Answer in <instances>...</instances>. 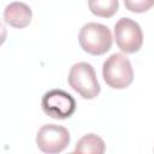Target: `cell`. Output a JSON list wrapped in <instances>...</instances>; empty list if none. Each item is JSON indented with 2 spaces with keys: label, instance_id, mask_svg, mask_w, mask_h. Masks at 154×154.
Masks as SVG:
<instances>
[{
  "label": "cell",
  "instance_id": "6",
  "mask_svg": "<svg viewBox=\"0 0 154 154\" xmlns=\"http://www.w3.org/2000/svg\"><path fill=\"white\" fill-rule=\"evenodd\" d=\"M70 143V132L66 128L46 124L42 125L36 135V144L38 149L47 154L63 152Z\"/></svg>",
  "mask_w": 154,
  "mask_h": 154
},
{
  "label": "cell",
  "instance_id": "1",
  "mask_svg": "<svg viewBox=\"0 0 154 154\" xmlns=\"http://www.w3.org/2000/svg\"><path fill=\"white\" fill-rule=\"evenodd\" d=\"M102 77L113 89H125L134 81V70L129 58L122 53L111 54L102 64Z\"/></svg>",
  "mask_w": 154,
  "mask_h": 154
},
{
  "label": "cell",
  "instance_id": "8",
  "mask_svg": "<svg viewBox=\"0 0 154 154\" xmlns=\"http://www.w3.org/2000/svg\"><path fill=\"white\" fill-rule=\"evenodd\" d=\"M106 150L103 140L95 135L88 134L78 140L75 147V153H87V154H102Z\"/></svg>",
  "mask_w": 154,
  "mask_h": 154
},
{
  "label": "cell",
  "instance_id": "5",
  "mask_svg": "<svg viewBox=\"0 0 154 154\" xmlns=\"http://www.w3.org/2000/svg\"><path fill=\"white\" fill-rule=\"evenodd\" d=\"M116 43L125 54H132L141 49L143 43V34L137 22L131 18L123 17L114 25Z\"/></svg>",
  "mask_w": 154,
  "mask_h": 154
},
{
  "label": "cell",
  "instance_id": "4",
  "mask_svg": "<svg viewBox=\"0 0 154 154\" xmlns=\"http://www.w3.org/2000/svg\"><path fill=\"white\" fill-rule=\"evenodd\" d=\"M76 101L63 89H52L45 93L41 100L42 111L54 119H67L76 111Z\"/></svg>",
  "mask_w": 154,
  "mask_h": 154
},
{
  "label": "cell",
  "instance_id": "10",
  "mask_svg": "<svg viewBox=\"0 0 154 154\" xmlns=\"http://www.w3.org/2000/svg\"><path fill=\"white\" fill-rule=\"evenodd\" d=\"M126 10L135 13H143L154 6V0H124Z\"/></svg>",
  "mask_w": 154,
  "mask_h": 154
},
{
  "label": "cell",
  "instance_id": "7",
  "mask_svg": "<svg viewBox=\"0 0 154 154\" xmlns=\"http://www.w3.org/2000/svg\"><path fill=\"white\" fill-rule=\"evenodd\" d=\"M32 18V11L31 8L20 1H14L8 4L4 10V19L5 22L16 28V29H23L28 26Z\"/></svg>",
  "mask_w": 154,
  "mask_h": 154
},
{
  "label": "cell",
  "instance_id": "3",
  "mask_svg": "<svg viewBox=\"0 0 154 154\" xmlns=\"http://www.w3.org/2000/svg\"><path fill=\"white\" fill-rule=\"evenodd\" d=\"M67 82L76 93L87 100L95 99L101 90L94 67L85 61H79L71 66Z\"/></svg>",
  "mask_w": 154,
  "mask_h": 154
},
{
  "label": "cell",
  "instance_id": "9",
  "mask_svg": "<svg viewBox=\"0 0 154 154\" xmlns=\"http://www.w3.org/2000/svg\"><path fill=\"white\" fill-rule=\"evenodd\" d=\"M89 11L101 18H111L119 8L118 0H88Z\"/></svg>",
  "mask_w": 154,
  "mask_h": 154
},
{
  "label": "cell",
  "instance_id": "2",
  "mask_svg": "<svg viewBox=\"0 0 154 154\" xmlns=\"http://www.w3.org/2000/svg\"><path fill=\"white\" fill-rule=\"evenodd\" d=\"M78 42L84 52L91 55H102L111 49L113 38L106 25L90 22L81 28Z\"/></svg>",
  "mask_w": 154,
  "mask_h": 154
}]
</instances>
